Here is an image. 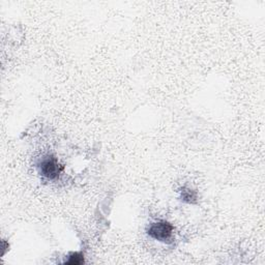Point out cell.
I'll use <instances>...</instances> for the list:
<instances>
[{
	"instance_id": "cell-1",
	"label": "cell",
	"mask_w": 265,
	"mask_h": 265,
	"mask_svg": "<svg viewBox=\"0 0 265 265\" xmlns=\"http://www.w3.org/2000/svg\"><path fill=\"white\" fill-rule=\"evenodd\" d=\"M147 233L150 237L158 241H170L173 234V226L166 221L153 223L149 226Z\"/></svg>"
},
{
	"instance_id": "cell-2",
	"label": "cell",
	"mask_w": 265,
	"mask_h": 265,
	"mask_svg": "<svg viewBox=\"0 0 265 265\" xmlns=\"http://www.w3.org/2000/svg\"><path fill=\"white\" fill-rule=\"evenodd\" d=\"M39 171L41 175L52 180L59 176L60 172L62 171V166L57 162L56 158L46 157L40 163Z\"/></svg>"
},
{
	"instance_id": "cell-3",
	"label": "cell",
	"mask_w": 265,
	"mask_h": 265,
	"mask_svg": "<svg viewBox=\"0 0 265 265\" xmlns=\"http://www.w3.org/2000/svg\"><path fill=\"white\" fill-rule=\"evenodd\" d=\"M181 194V199H183L187 203H196L197 202V193L191 188L187 187H183L180 191Z\"/></svg>"
},
{
	"instance_id": "cell-4",
	"label": "cell",
	"mask_w": 265,
	"mask_h": 265,
	"mask_svg": "<svg viewBox=\"0 0 265 265\" xmlns=\"http://www.w3.org/2000/svg\"><path fill=\"white\" fill-rule=\"evenodd\" d=\"M65 264L70 265H80L84 263V256L81 253H72L69 256V259L65 260Z\"/></svg>"
}]
</instances>
